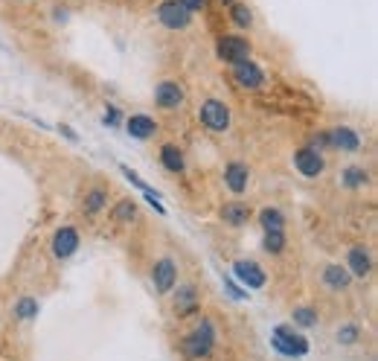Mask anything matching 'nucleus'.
Segmentation results:
<instances>
[{"instance_id": "obj_1", "label": "nucleus", "mask_w": 378, "mask_h": 361, "mask_svg": "<svg viewBox=\"0 0 378 361\" xmlns=\"http://www.w3.org/2000/svg\"><path fill=\"white\" fill-rule=\"evenodd\" d=\"M216 347V323L212 321H201L195 330L184 338L180 344V350H184L187 358H207Z\"/></svg>"}, {"instance_id": "obj_2", "label": "nucleus", "mask_w": 378, "mask_h": 361, "mask_svg": "<svg viewBox=\"0 0 378 361\" xmlns=\"http://www.w3.org/2000/svg\"><path fill=\"white\" fill-rule=\"evenodd\" d=\"M271 347L276 353L288 355V358H303L308 353V341L294 332L291 326H276V330L271 332Z\"/></svg>"}, {"instance_id": "obj_3", "label": "nucleus", "mask_w": 378, "mask_h": 361, "mask_svg": "<svg viewBox=\"0 0 378 361\" xmlns=\"http://www.w3.org/2000/svg\"><path fill=\"white\" fill-rule=\"evenodd\" d=\"M251 41L244 36H236V32H230V36H221L216 41V56L227 64H239V61H248L251 59Z\"/></svg>"}, {"instance_id": "obj_4", "label": "nucleus", "mask_w": 378, "mask_h": 361, "mask_svg": "<svg viewBox=\"0 0 378 361\" xmlns=\"http://www.w3.org/2000/svg\"><path fill=\"white\" fill-rule=\"evenodd\" d=\"M198 120L207 131H216V135H224V131L233 125V117H230V108L221 100H207L198 111Z\"/></svg>"}, {"instance_id": "obj_5", "label": "nucleus", "mask_w": 378, "mask_h": 361, "mask_svg": "<svg viewBox=\"0 0 378 361\" xmlns=\"http://www.w3.org/2000/svg\"><path fill=\"white\" fill-rule=\"evenodd\" d=\"M155 15H157L160 26H166L172 32H180V29H187L192 24V12L180 3V0H163Z\"/></svg>"}, {"instance_id": "obj_6", "label": "nucleus", "mask_w": 378, "mask_h": 361, "mask_svg": "<svg viewBox=\"0 0 378 361\" xmlns=\"http://www.w3.org/2000/svg\"><path fill=\"white\" fill-rule=\"evenodd\" d=\"M294 169H297L303 178H317L326 169V160H323L320 149H315V146H300V149L294 152Z\"/></svg>"}, {"instance_id": "obj_7", "label": "nucleus", "mask_w": 378, "mask_h": 361, "mask_svg": "<svg viewBox=\"0 0 378 361\" xmlns=\"http://www.w3.org/2000/svg\"><path fill=\"white\" fill-rule=\"evenodd\" d=\"M233 79H236V85L244 88V91H259L262 85H265V70L259 68L256 61H239L233 64Z\"/></svg>"}, {"instance_id": "obj_8", "label": "nucleus", "mask_w": 378, "mask_h": 361, "mask_svg": "<svg viewBox=\"0 0 378 361\" xmlns=\"http://www.w3.org/2000/svg\"><path fill=\"white\" fill-rule=\"evenodd\" d=\"M152 283L157 289V294H169L175 286H178V268H175V262L169 256H163L155 262V268H152Z\"/></svg>"}, {"instance_id": "obj_9", "label": "nucleus", "mask_w": 378, "mask_h": 361, "mask_svg": "<svg viewBox=\"0 0 378 361\" xmlns=\"http://www.w3.org/2000/svg\"><path fill=\"white\" fill-rule=\"evenodd\" d=\"M79 242H81V236H79L76 227H70V224L58 227L56 236H53V256L56 259H70L79 251Z\"/></svg>"}, {"instance_id": "obj_10", "label": "nucleus", "mask_w": 378, "mask_h": 361, "mask_svg": "<svg viewBox=\"0 0 378 361\" xmlns=\"http://www.w3.org/2000/svg\"><path fill=\"white\" fill-rule=\"evenodd\" d=\"M184 100H187V93H184V88H180L178 82H160V85L155 88V102L163 111L180 108V105H184Z\"/></svg>"}, {"instance_id": "obj_11", "label": "nucleus", "mask_w": 378, "mask_h": 361, "mask_svg": "<svg viewBox=\"0 0 378 361\" xmlns=\"http://www.w3.org/2000/svg\"><path fill=\"white\" fill-rule=\"evenodd\" d=\"M233 274H236L239 283H244V289H262V286L268 283L265 271H262L253 259H239L236 266H233Z\"/></svg>"}, {"instance_id": "obj_12", "label": "nucleus", "mask_w": 378, "mask_h": 361, "mask_svg": "<svg viewBox=\"0 0 378 361\" xmlns=\"http://www.w3.org/2000/svg\"><path fill=\"white\" fill-rule=\"evenodd\" d=\"M248 180H251V169H248V163H242V160L227 163V169H224V184H227V190H230V192H233V195L248 192Z\"/></svg>"}, {"instance_id": "obj_13", "label": "nucleus", "mask_w": 378, "mask_h": 361, "mask_svg": "<svg viewBox=\"0 0 378 361\" xmlns=\"http://www.w3.org/2000/svg\"><path fill=\"white\" fill-rule=\"evenodd\" d=\"M175 312L180 318L192 315V312H198V289H195L192 283H184L175 289Z\"/></svg>"}, {"instance_id": "obj_14", "label": "nucleus", "mask_w": 378, "mask_h": 361, "mask_svg": "<svg viewBox=\"0 0 378 361\" xmlns=\"http://www.w3.org/2000/svg\"><path fill=\"white\" fill-rule=\"evenodd\" d=\"M125 131L134 140H152L157 135V123L149 117V114H134V117L125 120Z\"/></svg>"}, {"instance_id": "obj_15", "label": "nucleus", "mask_w": 378, "mask_h": 361, "mask_svg": "<svg viewBox=\"0 0 378 361\" xmlns=\"http://www.w3.org/2000/svg\"><path fill=\"white\" fill-rule=\"evenodd\" d=\"M329 146H335V149H340V152H358L361 149V135L347 128V125L332 128L329 131Z\"/></svg>"}, {"instance_id": "obj_16", "label": "nucleus", "mask_w": 378, "mask_h": 361, "mask_svg": "<svg viewBox=\"0 0 378 361\" xmlns=\"http://www.w3.org/2000/svg\"><path fill=\"white\" fill-rule=\"evenodd\" d=\"M320 280L329 291H347L352 286V274L347 268H340V266H326L323 274H320Z\"/></svg>"}, {"instance_id": "obj_17", "label": "nucleus", "mask_w": 378, "mask_h": 361, "mask_svg": "<svg viewBox=\"0 0 378 361\" xmlns=\"http://www.w3.org/2000/svg\"><path fill=\"white\" fill-rule=\"evenodd\" d=\"M347 262H349V268H347V271H349L352 277H367V274L372 271V256H370V251H367V248H361V245L349 248Z\"/></svg>"}, {"instance_id": "obj_18", "label": "nucleus", "mask_w": 378, "mask_h": 361, "mask_svg": "<svg viewBox=\"0 0 378 361\" xmlns=\"http://www.w3.org/2000/svg\"><path fill=\"white\" fill-rule=\"evenodd\" d=\"M253 216V210L248 204H242V201H230L221 207V222L227 224H233V227H242V224H248Z\"/></svg>"}, {"instance_id": "obj_19", "label": "nucleus", "mask_w": 378, "mask_h": 361, "mask_svg": "<svg viewBox=\"0 0 378 361\" xmlns=\"http://www.w3.org/2000/svg\"><path fill=\"white\" fill-rule=\"evenodd\" d=\"M160 163H163V167H166L169 172H184V169H187L184 152H180L175 143H166V146H160Z\"/></svg>"}, {"instance_id": "obj_20", "label": "nucleus", "mask_w": 378, "mask_h": 361, "mask_svg": "<svg viewBox=\"0 0 378 361\" xmlns=\"http://www.w3.org/2000/svg\"><path fill=\"white\" fill-rule=\"evenodd\" d=\"M230 21H233V26H239V29H251L253 26V9L244 3V0H233V3H230Z\"/></svg>"}, {"instance_id": "obj_21", "label": "nucleus", "mask_w": 378, "mask_h": 361, "mask_svg": "<svg viewBox=\"0 0 378 361\" xmlns=\"http://www.w3.org/2000/svg\"><path fill=\"white\" fill-rule=\"evenodd\" d=\"M340 180H343V187H347V190H364L370 175H367L364 167H347V169H343V175H340Z\"/></svg>"}, {"instance_id": "obj_22", "label": "nucleus", "mask_w": 378, "mask_h": 361, "mask_svg": "<svg viewBox=\"0 0 378 361\" xmlns=\"http://www.w3.org/2000/svg\"><path fill=\"white\" fill-rule=\"evenodd\" d=\"M259 224L262 231H285V216L276 207H265L259 210Z\"/></svg>"}, {"instance_id": "obj_23", "label": "nucleus", "mask_w": 378, "mask_h": 361, "mask_svg": "<svg viewBox=\"0 0 378 361\" xmlns=\"http://www.w3.org/2000/svg\"><path fill=\"white\" fill-rule=\"evenodd\" d=\"M105 204H108V195H105V190H90L88 195H85V213L88 216H100V213L105 210Z\"/></svg>"}, {"instance_id": "obj_24", "label": "nucleus", "mask_w": 378, "mask_h": 361, "mask_svg": "<svg viewBox=\"0 0 378 361\" xmlns=\"http://www.w3.org/2000/svg\"><path fill=\"white\" fill-rule=\"evenodd\" d=\"M262 248L268 254H283L285 251V233L283 231H265V239H262Z\"/></svg>"}, {"instance_id": "obj_25", "label": "nucleus", "mask_w": 378, "mask_h": 361, "mask_svg": "<svg viewBox=\"0 0 378 361\" xmlns=\"http://www.w3.org/2000/svg\"><path fill=\"white\" fill-rule=\"evenodd\" d=\"M15 318H21V321L38 318V300L36 298H21L18 306H15Z\"/></svg>"}, {"instance_id": "obj_26", "label": "nucleus", "mask_w": 378, "mask_h": 361, "mask_svg": "<svg viewBox=\"0 0 378 361\" xmlns=\"http://www.w3.org/2000/svg\"><path fill=\"white\" fill-rule=\"evenodd\" d=\"M113 219H117V222H134L137 219V204L131 199L117 201V207H113Z\"/></svg>"}, {"instance_id": "obj_27", "label": "nucleus", "mask_w": 378, "mask_h": 361, "mask_svg": "<svg viewBox=\"0 0 378 361\" xmlns=\"http://www.w3.org/2000/svg\"><path fill=\"white\" fill-rule=\"evenodd\" d=\"M294 323L303 326V330H311V326H317V312L311 306H300L294 309Z\"/></svg>"}, {"instance_id": "obj_28", "label": "nucleus", "mask_w": 378, "mask_h": 361, "mask_svg": "<svg viewBox=\"0 0 378 361\" xmlns=\"http://www.w3.org/2000/svg\"><path fill=\"white\" fill-rule=\"evenodd\" d=\"M358 335H361V332H358V326H355V323H349V326H343V330L338 332V341H340V344H352V341H358Z\"/></svg>"}, {"instance_id": "obj_29", "label": "nucleus", "mask_w": 378, "mask_h": 361, "mask_svg": "<svg viewBox=\"0 0 378 361\" xmlns=\"http://www.w3.org/2000/svg\"><path fill=\"white\" fill-rule=\"evenodd\" d=\"M192 15H201V12H207L210 9V0H180Z\"/></svg>"}, {"instance_id": "obj_30", "label": "nucleus", "mask_w": 378, "mask_h": 361, "mask_svg": "<svg viewBox=\"0 0 378 361\" xmlns=\"http://www.w3.org/2000/svg\"><path fill=\"white\" fill-rule=\"evenodd\" d=\"M105 123H108V125H117V123H120V111H117V108H108V111H105Z\"/></svg>"}, {"instance_id": "obj_31", "label": "nucleus", "mask_w": 378, "mask_h": 361, "mask_svg": "<svg viewBox=\"0 0 378 361\" xmlns=\"http://www.w3.org/2000/svg\"><path fill=\"white\" fill-rule=\"evenodd\" d=\"M227 283V289H230V294H233V298H244V294H248V291H239L236 289V280H224Z\"/></svg>"}, {"instance_id": "obj_32", "label": "nucleus", "mask_w": 378, "mask_h": 361, "mask_svg": "<svg viewBox=\"0 0 378 361\" xmlns=\"http://www.w3.org/2000/svg\"><path fill=\"white\" fill-rule=\"evenodd\" d=\"M221 3H224V6H230V3H233V0H221Z\"/></svg>"}]
</instances>
